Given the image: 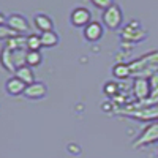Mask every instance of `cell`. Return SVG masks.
I'll return each mask as SVG.
<instances>
[{"instance_id":"obj_1","label":"cell","mask_w":158,"mask_h":158,"mask_svg":"<svg viewBox=\"0 0 158 158\" xmlns=\"http://www.w3.org/2000/svg\"><path fill=\"white\" fill-rule=\"evenodd\" d=\"M152 84H150V79L149 77H141L138 76L135 81H133V95L136 97L138 101L144 103L146 100H150L152 97Z\"/></svg>"},{"instance_id":"obj_2","label":"cell","mask_w":158,"mask_h":158,"mask_svg":"<svg viewBox=\"0 0 158 158\" xmlns=\"http://www.w3.org/2000/svg\"><path fill=\"white\" fill-rule=\"evenodd\" d=\"M103 24L106 25L108 29L111 30H115L122 25V21H123V16H122V10L118 5H111L108 10H104L103 13Z\"/></svg>"},{"instance_id":"obj_3","label":"cell","mask_w":158,"mask_h":158,"mask_svg":"<svg viewBox=\"0 0 158 158\" xmlns=\"http://www.w3.org/2000/svg\"><path fill=\"white\" fill-rule=\"evenodd\" d=\"M156 141H158V120L149 123L146 128L142 130L141 136L133 142V147L135 149H139L142 146H149V144H153Z\"/></svg>"},{"instance_id":"obj_4","label":"cell","mask_w":158,"mask_h":158,"mask_svg":"<svg viewBox=\"0 0 158 158\" xmlns=\"http://www.w3.org/2000/svg\"><path fill=\"white\" fill-rule=\"evenodd\" d=\"M6 27L10 30H13L16 35H22V33H27L30 30V25H29V21L25 19L22 15L19 13H13L6 18Z\"/></svg>"},{"instance_id":"obj_5","label":"cell","mask_w":158,"mask_h":158,"mask_svg":"<svg viewBox=\"0 0 158 158\" xmlns=\"http://www.w3.org/2000/svg\"><path fill=\"white\" fill-rule=\"evenodd\" d=\"M46 95H48V85L44 82H40V81L29 84L24 92V97L27 100H32V101L43 100V98H46Z\"/></svg>"},{"instance_id":"obj_6","label":"cell","mask_w":158,"mask_h":158,"mask_svg":"<svg viewBox=\"0 0 158 158\" xmlns=\"http://www.w3.org/2000/svg\"><path fill=\"white\" fill-rule=\"evenodd\" d=\"M25 89H27V84H25L24 81H21L16 74H13L10 79H6V82H5V92L10 97L24 95Z\"/></svg>"},{"instance_id":"obj_7","label":"cell","mask_w":158,"mask_h":158,"mask_svg":"<svg viewBox=\"0 0 158 158\" xmlns=\"http://www.w3.org/2000/svg\"><path fill=\"white\" fill-rule=\"evenodd\" d=\"M70 22L74 27H85L87 24H90V11L84 6H77L71 11L70 15Z\"/></svg>"},{"instance_id":"obj_8","label":"cell","mask_w":158,"mask_h":158,"mask_svg":"<svg viewBox=\"0 0 158 158\" xmlns=\"http://www.w3.org/2000/svg\"><path fill=\"white\" fill-rule=\"evenodd\" d=\"M103 36V25L97 21H92L84 27V38L90 43H97L98 40Z\"/></svg>"},{"instance_id":"obj_9","label":"cell","mask_w":158,"mask_h":158,"mask_svg":"<svg viewBox=\"0 0 158 158\" xmlns=\"http://www.w3.org/2000/svg\"><path fill=\"white\" fill-rule=\"evenodd\" d=\"M33 24H35V27L41 32V33L51 32L52 29H54V22H52V19H51L48 15H44V13H38V15H35Z\"/></svg>"},{"instance_id":"obj_10","label":"cell","mask_w":158,"mask_h":158,"mask_svg":"<svg viewBox=\"0 0 158 158\" xmlns=\"http://www.w3.org/2000/svg\"><path fill=\"white\" fill-rule=\"evenodd\" d=\"M0 63H2L3 70L10 71L15 74L16 73V67H15V62H13V54H11V49H8L6 46L2 49V54H0Z\"/></svg>"},{"instance_id":"obj_11","label":"cell","mask_w":158,"mask_h":158,"mask_svg":"<svg viewBox=\"0 0 158 158\" xmlns=\"http://www.w3.org/2000/svg\"><path fill=\"white\" fill-rule=\"evenodd\" d=\"M21 81H24L25 84H32V82H35V73H33V68L32 67H29V65H24V67H21V68H18L16 70V73H15Z\"/></svg>"},{"instance_id":"obj_12","label":"cell","mask_w":158,"mask_h":158,"mask_svg":"<svg viewBox=\"0 0 158 158\" xmlns=\"http://www.w3.org/2000/svg\"><path fill=\"white\" fill-rule=\"evenodd\" d=\"M112 76L115 79L123 81V79H128L130 76H133V73H131L130 65H127V63H115L112 67Z\"/></svg>"},{"instance_id":"obj_13","label":"cell","mask_w":158,"mask_h":158,"mask_svg":"<svg viewBox=\"0 0 158 158\" xmlns=\"http://www.w3.org/2000/svg\"><path fill=\"white\" fill-rule=\"evenodd\" d=\"M40 38H41V44L43 48H54L59 44V33H56L54 30H51V32H44L40 35Z\"/></svg>"},{"instance_id":"obj_14","label":"cell","mask_w":158,"mask_h":158,"mask_svg":"<svg viewBox=\"0 0 158 158\" xmlns=\"http://www.w3.org/2000/svg\"><path fill=\"white\" fill-rule=\"evenodd\" d=\"M43 62V56L40 51H27V57H25V65H29L32 68L40 67Z\"/></svg>"},{"instance_id":"obj_15","label":"cell","mask_w":158,"mask_h":158,"mask_svg":"<svg viewBox=\"0 0 158 158\" xmlns=\"http://www.w3.org/2000/svg\"><path fill=\"white\" fill-rule=\"evenodd\" d=\"M103 94L108 98L114 100L115 97L120 95V85H118L117 82H114V81H109V82H106L103 85Z\"/></svg>"},{"instance_id":"obj_16","label":"cell","mask_w":158,"mask_h":158,"mask_svg":"<svg viewBox=\"0 0 158 158\" xmlns=\"http://www.w3.org/2000/svg\"><path fill=\"white\" fill-rule=\"evenodd\" d=\"M43 48L41 44V38H40V35H27V38H25V49L27 51H40Z\"/></svg>"},{"instance_id":"obj_17","label":"cell","mask_w":158,"mask_h":158,"mask_svg":"<svg viewBox=\"0 0 158 158\" xmlns=\"http://www.w3.org/2000/svg\"><path fill=\"white\" fill-rule=\"evenodd\" d=\"M90 2L94 3L97 8H100V10H108L111 5H114L112 0H90Z\"/></svg>"},{"instance_id":"obj_18","label":"cell","mask_w":158,"mask_h":158,"mask_svg":"<svg viewBox=\"0 0 158 158\" xmlns=\"http://www.w3.org/2000/svg\"><path fill=\"white\" fill-rule=\"evenodd\" d=\"M11 36H16V33L10 30L6 25H3V27H0V40H3V38H11Z\"/></svg>"},{"instance_id":"obj_19","label":"cell","mask_w":158,"mask_h":158,"mask_svg":"<svg viewBox=\"0 0 158 158\" xmlns=\"http://www.w3.org/2000/svg\"><path fill=\"white\" fill-rule=\"evenodd\" d=\"M3 25H6V18L3 13H0V27H3Z\"/></svg>"}]
</instances>
